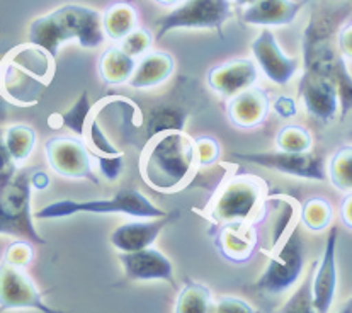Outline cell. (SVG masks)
I'll return each instance as SVG.
<instances>
[{
	"label": "cell",
	"mask_w": 352,
	"mask_h": 313,
	"mask_svg": "<svg viewBox=\"0 0 352 313\" xmlns=\"http://www.w3.org/2000/svg\"><path fill=\"white\" fill-rule=\"evenodd\" d=\"M77 41L82 48L94 50L106 39L100 14L91 7L65 3L38 17L30 26V43L45 50L53 60L58 58L63 43Z\"/></svg>",
	"instance_id": "cell-1"
},
{
	"label": "cell",
	"mask_w": 352,
	"mask_h": 313,
	"mask_svg": "<svg viewBox=\"0 0 352 313\" xmlns=\"http://www.w3.org/2000/svg\"><path fill=\"white\" fill-rule=\"evenodd\" d=\"M196 169L194 140L184 131L153 136L140 158V174L145 184L159 193H175Z\"/></svg>",
	"instance_id": "cell-2"
},
{
	"label": "cell",
	"mask_w": 352,
	"mask_h": 313,
	"mask_svg": "<svg viewBox=\"0 0 352 313\" xmlns=\"http://www.w3.org/2000/svg\"><path fill=\"white\" fill-rule=\"evenodd\" d=\"M267 199V184L252 174H239L220 182V188L208 201L204 217L213 226L236 222L262 225Z\"/></svg>",
	"instance_id": "cell-3"
},
{
	"label": "cell",
	"mask_w": 352,
	"mask_h": 313,
	"mask_svg": "<svg viewBox=\"0 0 352 313\" xmlns=\"http://www.w3.org/2000/svg\"><path fill=\"white\" fill-rule=\"evenodd\" d=\"M126 215L133 218H160L167 217V211L160 210L143 193L136 189H123L107 199H60L46 204L34 213L38 219H58L74 215Z\"/></svg>",
	"instance_id": "cell-4"
},
{
	"label": "cell",
	"mask_w": 352,
	"mask_h": 313,
	"mask_svg": "<svg viewBox=\"0 0 352 313\" xmlns=\"http://www.w3.org/2000/svg\"><path fill=\"white\" fill-rule=\"evenodd\" d=\"M30 177L31 169H23L14 172L12 177L0 179V233L46 246L32 222Z\"/></svg>",
	"instance_id": "cell-5"
},
{
	"label": "cell",
	"mask_w": 352,
	"mask_h": 313,
	"mask_svg": "<svg viewBox=\"0 0 352 313\" xmlns=\"http://www.w3.org/2000/svg\"><path fill=\"white\" fill-rule=\"evenodd\" d=\"M233 14L232 0H182L157 21L155 41L175 30H214L221 32Z\"/></svg>",
	"instance_id": "cell-6"
},
{
	"label": "cell",
	"mask_w": 352,
	"mask_h": 313,
	"mask_svg": "<svg viewBox=\"0 0 352 313\" xmlns=\"http://www.w3.org/2000/svg\"><path fill=\"white\" fill-rule=\"evenodd\" d=\"M305 242L301 239L300 225H294L278 252L271 255L267 268L257 279L256 290L267 296H281L296 284L305 269Z\"/></svg>",
	"instance_id": "cell-7"
},
{
	"label": "cell",
	"mask_w": 352,
	"mask_h": 313,
	"mask_svg": "<svg viewBox=\"0 0 352 313\" xmlns=\"http://www.w3.org/2000/svg\"><path fill=\"white\" fill-rule=\"evenodd\" d=\"M46 162L55 174L67 179H84L99 184L96 177L92 153L84 138L78 136H52L45 143Z\"/></svg>",
	"instance_id": "cell-8"
},
{
	"label": "cell",
	"mask_w": 352,
	"mask_h": 313,
	"mask_svg": "<svg viewBox=\"0 0 352 313\" xmlns=\"http://www.w3.org/2000/svg\"><path fill=\"white\" fill-rule=\"evenodd\" d=\"M211 235L218 254L230 264H249L264 249L261 225L256 222H236L213 226Z\"/></svg>",
	"instance_id": "cell-9"
},
{
	"label": "cell",
	"mask_w": 352,
	"mask_h": 313,
	"mask_svg": "<svg viewBox=\"0 0 352 313\" xmlns=\"http://www.w3.org/2000/svg\"><path fill=\"white\" fill-rule=\"evenodd\" d=\"M233 157L243 162H249L258 167L278 171L281 174L293 175L298 179H308V181H325V158L315 153L300 152H264V153H233Z\"/></svg>",
	"instance_id": "cell-10"
},
{
	"label": "cell",
	"mask_w": 352,
	"mask_h": 313,
	"mask_svg": "<svg viewBox=\"0 0 352 313\" xmlns=\"http://www.w3.org/2000/svg\"><path fill=\"white\" fill-rule=\"evenodd\" d=\"M0 308L53 313V308L43 301L41 291L23 268H16L3 261L0 262Z\"/></svg>",
	"instance_id": "cell-11"
},
{
	"label": "cell",
	"mask_w": 352,
	"mask_h": 313,
	"mask_svg": "<svg viewBox=\"0 0 352 313\" xmlns=\"http://www.w3.org/2000/svg\"><path fill=\"white\" fill-rule=\"evenodd\" d=\"M300 97L305 109L315 120L330 123L339 113V91L330 75L317 68L305 67L300 80Z\"/></svg>",
	"instance_id": "cell-12"
},
{
	"label": "cell",
	"mask_w": 352,
	"mask_h": 313,
	"mask_svg": "<svg viewBox=\"0 0 352 313\" xmlns=\"http://www.w3.org/2000/svg\"><path fill=\"white\" fill-rule=\"evenodd\" d=\"M252 55L265 77L278 85H286L298 72V60L285 55L271 30H262L252 41Z\"/></svg>",
	"instance_id": "cell-13"
},
{
	"label": "cell",
	"mask_w": 352,
	"mask_h": 313,
	"mask_svg": "<svg viewBox=\"0 0 352 313\" xmlns=\"http://www.w3.org/2000/svg\"><path fill=\"white\" fill-rule=\"evenodd\" d=\"M337 226L330 228L320 264H315L311 278V305L318 313H327L332 308L337 293Z\"/></svg>",
	"instance_id": "cell-14"
},
{
	"label": "cell",
	"mask_w": 352,
	"mask_h": 313,
	"mask_svg": "<svg viewBox=\"0 0 352 313\" xmlns=\"http://www.w3.org/2000/svg\"><path fill=\"white\" fill-rule=\"evenodd\" d=\"M120 261L124 274L131 281H167L175 288L174 266L170 259L153 246L133 252H121Z\"/></svg>",
	"instance_id": "cell-15"
},
{
	"label": "cell",
	"mask_w": 352,
	"mask_h": 313,
	"mask_svg": "<svg viewBox=\"0 0 352 313\" xmlns=\"http://www.w3.org/2000/svg\"><path fill=\"white\" fill-rule=\"evenodd\" d=\"M46 85L48 82L24 70L12 60L6 58L0 65V91L6 100L19 104V106H31L38 102Z\"/></svg>",
	"instance_id": "cell-16"
},
{
	"label": "cell",
	"mask_w": 352,
	"mask_h": 313,
	"mask_svg": "<svg viewBox=\"0 0 352 313\" xmlns=\"http://www.w3.org/2000/svg\"><path fill=\"white\" fill-rule=\"evenodd\" d=\"M269 109H271V100L267 92L252 85L230 97L226 116L235 128L256 129L267 121Z\"/></svg>",
	"instance_id": "cell-17"
},
{
	"label": "cell",
	"mask_w": 352,
	"mask_h": 313,
	"mask_svg": "<svg viewBox=\"0 0 352 313\" xmlns=\"http://www.w3.org/2000/svg\"><path fill=\"white\" fill-rule=\"evenodd\" d=\"M257 80V63L250 58L228 60L208 72V85L223 97H232L243 89L252 87Z\"/></svg>",
	"instance_id": "cell-18"
},
{
	"label": "cell",
	"mask_w": 352,
	"mask_h": 313,
	"mask_svg": "<svg viewBox=\"0 0 352 313\" xmlns=\"http://www.w3.org/2000/svg\"><path fill=\"white\" fill-rule=\"evenodd\" d=\"M170 218H138L136 222H128L124 225H120L113 233L109 240L114 249L120 252H133L145 249L155 244L159 239L160 232L164 226L168 225Z\"/></svg>",
	"instance_id": "cell-19"
},
{
	"label": "cell",
	"mask_w": 352,
	"mask_h": 313,
	"mask_svg": "<svg viewBox=\"0 0 352 313\" xmlns=\"http://www.w3.org/2000/svg\"><path fill=\"white\" fill-rule=\"evenodd\" d=\"M305 2L296 0H256L243 7L242 21L252 26L279 28L293 24Z\"/></svg>",
	"instance_id": "cell-20"
},
{
	"label": "cell",
	"mask_w": 352,
	"mask_h": 313,
	"mask_svg": "<svg viewBox=\"0 0 352 313\" xmlns=\"http://www.w3.org/2000/svg\"><path fill=\"white\" fill-rule=\"evenodd\" d=\"M174 58L167 52H146L136 62L128 85L131 89H152L167 82L174 74Z\"/></svg>",
	"instance_id": "cell-21"
},
{
	"label": "cell",
	"mask_w": 352,
	"mask_h": 313,
	"mask_svg": "<svg viewBox=\"0 0 352 313\" xmlns=\"http://www.w3.org/2000/svg\"><path fill=\"white\" fill-rule=\"evenodd\" d=\"M100 26H102L106 38L114 43H120L124 36L138 28V12L131 6V2L111 3L100 14Z\"/></svg>",
	"instance_id": "cell-22"
},
{
	"label": "cell",
	"mask_w": 352,
	"mask_h": 313,
	"mask_svg": "<svg viewBox=\"0 0 352 313\" xmlns=\"http://www.w3.org/2000/svg\"><path fill=\"white\" fill-rule=\"evenodd\" d=\"M136 60L124 53L120 46H111L102 53L99 60V75L109 87L128 84L135 70Z\"/></svg>",
	"instance_id": "cell-23"
},
{
	"label": "cell",
	"mask_w": 352,
	"mask_h": 313,
	"mask_svg": "<svg viewBox=\"0 0 352 313\" xmlns=\"http://www.w3.org/2000/svg\"><path fill=\"white\" fill-rule=\"evenodd\" d=\"M175 313H208L213 312L211 291L204 284L186 279L175 300Z\"/></svg>",
	"instance_id": "cell-24"
},
{
	"label": "cell",
	"mask_w": 352,
	"mask_h": 313,
	"mask_svg": "<svg viewBox=\"0 0 352 313\" xmlns=\"http://www.w3.org/2000/svg\"><path fill=\"white\" fill-rule=\"evenodd\" d=\"M3 145L14 164L28 160L36 147V131L32 126L12 125L3 131Z\"/></svg>",
	"instance_id": "cell-25"
},
{
	"label": "cell",
	"mask_w": 352,
	"mask_h": 313,
	"mask_svg": "<svg viewBox=\"0 0 352 313\" xmlns=\"http://www.w3.org/2000/svg\"><path fill=\"white\" fill-rule=\"evenodd\" d=\"M300 218L305 228H308L310 232H323V230L329 228L330 223H332V204H330V201H327L325 197H308L303 203V206H301Z\"/></svg>",
	"instance_id": "cell-26"
},
{
	"label": "cell",
	"mask_w": 352,
	"mask_h": 313,
	"mask_svg": "<svg viewBox=\"0 0 352 313\" xmlns=\"http://www.w3.org/2000/svg\"><path fill=\"white\" fill-rule=\"evenodd\" d=\"M329 179L332 186L340 193H351L352 191V147H340L329 165Z\"/></svg>",
	"instance_id": "cell-27"
},
{
	"label": "cell",
	"mask_w": 352,
	"mask_h": 313,
	"mask_svg": "<svg viewBox=\"0 0 352 313\" xmlns=\"http://www.w3.org/2000/svg\"><path fill=\"white\" fill-rule=\"evenodd\" d=\"M184 125V113H181L179 109H174V107H157V109H153L150 113L148 121H146L148 140L167 131H182Z\"/></svg>",
	"instance_id": "cell-28"
},
{
	"label": "cell",
	"mask_w": 352,
	"mask_h": 313,
	"mask_svg": "<svg viewBox=\"0 0 352 313\" xmlns=\"http://www.w3.org/2000/svg\"><path fill=\"white\" fill-rule=\"evenodd\" d=\"M276 145H278V150H281V152H308L311 145H314V138H311L310 131L303 128V126L286 125L276 135Z\"/></svg>",
	"instance_id": "cell-29"
},
{
	"label": "cell",
	"mask_w": 352,
	"mask_h": 313,
	"mask_svg": "<svg viewBox=\"0 0 352 313\" xmlns=\"http://www.w3.org/2000/svg\"><path fill=\"white\" fill-rule=\"evenodd\" d=\"M92 109H94V106L89 100V92L84 91L77 99V102L72 106V109L62 114V125L65 128L72 129L78 138L85 140V128H87V121L91 118Z\"/></svg>",
	"instance_id": "cell-30"
},
{
	"label": "cell",
	"mask_w": 352,
	"mask_h": 313,
	"mask_svg": "<svg viewBox=\"0 0 352 313\" xmlns=\"http://www.w3.org/2000/svg\"><path fill=\"white\" fill-rule=\"evenodd\" d=\"M85 138L89 140L87 145L91 152L100 153V155H120V153H123L111 143V140L104 133L102 126L99 125L97 118L92 116V114L87 121V128H85Z\"/></svg>",
	"instance_id": "cell-31"
},
{
	"label": "cell",
	"mask_w": 352,
	"mask_h": 313,
	"mask_svg": "<svg viewBox=\"0 0 352 313\" xmlns=\"http://www.w3.org/2000/svg\"><path fill=\"white\" fill-rule=\"evenodd\" d=\"M194 153H196V167H214L221 155L220 142L214 136H197L194 140Z\"/></svg>",
	"instance_id": "cell-32"
},
{
	"label": "cell",
	"mask_w": 352,
	"mask_h": 313,
	"mask_svg": "<svg viewBox=\"0 0 352 313\" xmlns=\"http://www.w3.org/2000/svg\"><path fill=\"white\" fill-rule=\"evenodd\" d=\"M153 34L152 31L146 30V28H135L128 36H124L120 41V48L124 53H128L133 58H140L142 55H145L146 52H150L153 45Z\"/></svg>",
	"instance_id": "cell-33"
},
{
	"label": "cell",
	"mask_w": 352,
	"mask_h": 313,
	"mask_svg": "<svg viewBox=\"0 0 352 313\" xmlns=\"http://www.w3.org/2000/svg\"><path fill=\"white\" fill-rule=\"evenodd\" d=\"M32 259H34V249H32L30 240L24 239L10 244L6 249V254H3V262L23 269L31 264Z\"/></svg>",
	"instance_id": "cell-34"
},
{
	"label": "cell",
	"mask_w": 352,
	"mask_h": 313,
	"mask_svg": "<svg viewBox=\"0 0 352 313\" xmlns=\"http://www.w3.org/2000/svg\"><path fill=\"white\" fill-rule=\"evenodd\" d=\"M92 153V158H96L97 167H99V172L102 174L104 179L107 181H116L121 175L124 167V153H120V155H100V153Z\"/></svg>",
	"instance_id": "cell-35"
},
{
	"label": "cell",
	"mask_w": 352,
	"mask_h": 313,
	"mask_svg": "<svg viewBox=\"0 0 352 313\" xmlns=\"http://www.w3.org/2000/svg\"><path fill=\"white\" fill-rule=\"evenodd\" d=\"M7 120V100L3 97H0V179H9L12 177L14 172L17 171L14 160L10 158L9 153H7L6 145H3V129L2 126Z\"/></svg>",
	"instance_id": "cell-36"
},
{
	"label": "cell",
	"mask_w": 352,
	"mask_h": 313,
	"mask_svg": "<svg viewBox=\"0 0 352 313\" xmlns=\"http://www.w3.org/2000/svg\"><path fill=\"white\" fill-rule=\"evenodd\" d=\"M311 278H314V272L308 276V279L305 281L303 286L293 294V298L286 303V307L283 308V312H315L314 305H311Z\"/></svg>",
	"instance_id": "cell-37"
},
{
	"label": "cell",
	"mask_w": 352,
	"mask_h": 313,
	"mask_svg": "<svg viewBox=\"0 0 352 313\" xmlns=\"http://www.w3.org/2000/svg\"><path fill=\"white\" fill-rule=\"evenodd\" d=\"M213 312L218 313H256V308L247 303L242 298L235 296H221L214 303Z\"/></svg>",
	"instance_id": "cell-38"
},
{
	"label": "cell",
	"mask_w": 352,
	"mask_h": 313,
	"mask_svg": "<svg viewBox=\"0 0 352 313\" xmlns=\"http://www.w3.org/2000/svg\"><path fill=\"white\" fill-rule=\"evenodd\" d=\"M337 45H339L340 58L347 65H351L352 60V23H346L342 30L339 31V38H337Z\"/></svg>",
	"instance_id": "cell-39"
},
{
	"label": "cell",
	"mask_w": 352,
	"mask_h": 313,
	"mask_svg": "<svg viewBox=\"0 0 352 313\" xmlns=\"http://www.w3.org/2000/svg\"><path fill=\"white\" fill-rule=\"evenodd\" d=\"M272 109L274 113L278 114L279 118L283 120H289V118L296 116L298 113V106H296V100L289 96H278L272 102Z\"/></svg>",
	"instance_id": "cell-40"
},
{
	"label": "cell",
	"mask_w": 352,
	"mask_h": 313,
	"mask_svg": "<svg viewBox=\"0 0 352 313\" xmlns=\"http://www.w3.org/2000/svg\"><path fill=\"white\" fill-rule=\"evenodd\" d=\"M340 218L347 230H352V194L346 193V199L340 204Z\"/></svg>",
	"instance_id": "cell-41"
},
{
	"label": "cell",
	"mask_w": 352,
	"mask_h": 313,
	"mask_svg": "<svg viewBox=\"0 0 352 313\" xmlns=\"http://www.w3.org/2000/svg\"><path fill=\"white\" fill-rule=\"evenodd\" d=\"M31 188L32 189H46L50 186V177L43 171H31Z\"/></svg>",
	"instance_id": "cell-42"
},
{
	"label": "cell",
	"mask_w": 352,
	"mask_h": 313,
	"mask_svg": "<svg viewBox=\"0 0 352 313\" xmlns=\"http://www.w3.org/2000/svg\"><path fill=\"white\" fill-rule=\"evenodd\" d=\"M155 2L162 7H175L177 3H181L182 0H155Z\"/></svg>",
	"instance_id": "cell-43"
},
{
	"label": "cell",
	"mask_w": 352,
	"mask_h": 313,
	"mask_svg": "<svg viewBox=\"0 0 352 313\" xmlns=\"http://www.w3.org/2000/svg\"><path fill=\"white\" fill-rule=\"evenodd\" d=\"M233 6H239V7H247L250 6V3H254L256 0H232Z\"/></svg>",
	"instance_id": "cell-44"
},
{
	"label": "cell",
	"mask_w": 352,
	"mask_h": 313,
	"mask_svg": "<svg viewBox=\"0 0 352 313\" xmlns=\"http://www.w3.org/2000/svg\"><path fill=\"white\" fill-rule=\"evenodd\" d=\"M126 2H135V0H126Z\"/></svg>",
	"instance_id": "cell-45"
}]
</instances>
